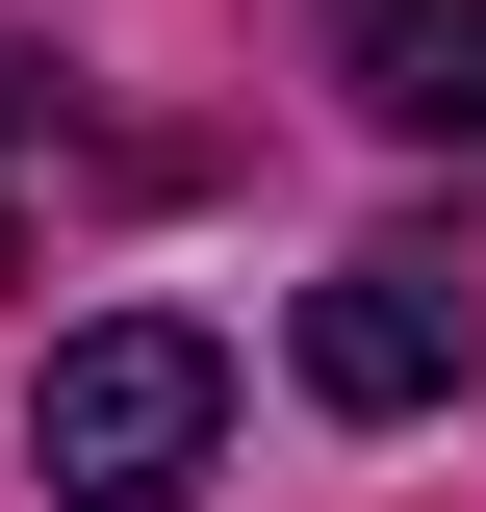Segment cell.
Returning <instances> with one entry per match:
<instances>
[{
  "instance_id": "6da1fadb",
  "label": "cell",
  "mask_w": 486,
  "mask_h": 512,
  "mask_svg": "<svg viewBox=\"0 0 486 512\" xmlns=\"http://www.w3.org/2000/svg\"><path fill=\"white\" fill-rule=\"evenodd\" d=\"M205 461H231V359H205L180 308L77 333L52 410H26V487H52V512H205Z\"/></svg>"
},
{
  "instance_id": "7a4b0ae2",
  "label": "cell",
  "mask_w": 486,
  "mask_h": 512,
  "mask_svg": "<svg viewBox=\"0 0 486 512\" xmlns=\"http://www.w3.org/2000/svg\"><path fill=\"white\" fill-rule=\"evenodd\" d=\"M307 410H359V436H410V410H461V359H486V308H461V256L435 231H359L333 282H307Z\"/></svg>"
},
{
  "instance_id": "3957f363",
  "label": "cell",
  "mask_w": 486,
  "mask_h": 512,
  "mask_svg": "<svg viewBox=\"0 0 486 512\" xmlns=\"http://www.w3.org/2000/svg\"><path fill=\"white\" fill-rule=\"evenodd\" d=\"M333 103L486 180V0H333Z\"/></svg>"
},
{
  "instance_id": "277c9868",
  "label": "cell",
  "mask_w": 486,
  "mask_h": 512,
  "mask_svg": "<svg viewBox=\"0 0 486 512\" xmlns=\"http://www.w3.org/2000/svg\"><path fill=\"white\" fill-rule=\"evenodd\" d=\"M0 282H26V231H0Z\"/></svg>"
}]
</instances>
